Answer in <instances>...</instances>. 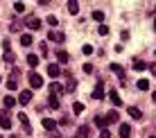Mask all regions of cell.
Masks as SVG:
<instances>
[{"mask_svg":"<svg viewBox=\"0 0 156 138\" xmlns=\"http://www.w3.org/2000/svg\"><path fill=\"white\" fill-rule=\"evenodd\" d=\"M109 68H111V70L115 73L118 77H120V84L125 86V84H127V73H125V68H122L120 63H109Z\"/></svg>","mask_w":156,"mask_h":138,"instance_id":"cell-1","label":"cell"},{"mask_svg":"<svg viewBox=\"0 0 156 138\" xmlns=\"http://www.w3.org/2000/svg\"><path fill=\"white\" fill-rule=\"evenodd\" d=\"M27 79H30V86H32V88H41V86H43V77L39 75V73H34V70L27 75Z\"/></svg>","mask_w":156,"mask_h":138,"instance_id":"cell-2","label":"cell"},{"mask_svg":"<svg viewBox=\"0 0 156 138\" xmlns=\"http://www.w3.org/2000/svg\"><path fill=\"white\" fill-rule=\"evenodd\" d=\"M25 25H27L30 30H41V18H36V16H27V20H25Z\"/></svg>","mask_w":156,"mask_h":138,"instance_id":"cell-3","label":"cell"},{"mask_svg":"<svg viewBox=\"0 0 156 138\" xmlns=\"http://www.w3.org/2000/svg\"><path fill=\"white\" fill-rule=\"evenodd\" d=\"M93 100H104V82H98L93 88Z\"/></svg>","mask_w":156,"mask_h":138,"instance_id":"cell-4","label":"cell"},{"mask_svg":"<svg viewBox=\"0 0 156 138\" xmlns=\"http://www.w3.org/2000/svg\"><path fill=\"white\" fill-rule=\"evenodd\" d=\"M127 113L131 115L133 120H143V111L138 109V107H127Z\"/></svg>","mask_w":156,"mask_h":138,"instance_id":"cell-5","label":"cell"},{"mask_svg":"<svg viewBox=\"0 0 156 138\" xmlns=\"http://www.w3.org/2000/svg\"><path fill=\"white\" fill-rule=\"evenodd\" d=\"M0 129H12V118H9L7 113L0 115Z\"/></svg>","mask_w":156,"mask_h":138,"instance_id":"cell-6","label":"cell"},{"mask_svg":"<svg viewBox=\"0 0 156 138\" xmlns=\"http://www.w3.org/2000/svg\"><path fill=\"white\" fill-rule=\"evenodd\" d=\"M18 102H20V104H30V102H32V91H20Z\"/></svg>","mask_w":156,"mask_h":138,"instance_id":"cell-7","label":"cell"},{"mask_svg":"<svg viewBox=\"0 0 156 138\" xmlns=\"http://www.w3.org/2000/svg\"><path fill=\"white\" fill-rule=\"evenodd\" d=\"M63 39H66V36H63L61 32H55V30L48 34V41H57V43H63Z\"/></svg>","mask_w":156,"mask_h":138,"instance_id":"cell-8","label":"cell"},{"mask_svg":"<svg viewBox=\"0 0 156 138\" xmlns=\"http://www.w3.org/2000/svg\"><path fill=\"white\" fill-rule=\"evenodd\" d=\"M7 88H9V91H16V88H18V75H16V70H14V75L9 77V82H7Z\"/></svg>","mask_w":156,"mask_h":138,"instance_id":"cell-9","label":"cell"},{"mask_svg":"<svg viewBox=\"0 0 156 138\" xmlns=\"http://www.w3.org/2000/svg\"><path fill=\"white\" fill-rule=\"evenodd\" d=\"M88 134H90V127L88 125H82L77 129V138H88Z\"/></svg>","mask_w":156,"mask_h":138,"instance_id":"cell-10","label":"cell"},{"mask_svg":"<svg viewBox=\"0 0 156 138\" xmlns=\"http://www.w3.org/2000/svg\"><path fill=\"white\" fill-rule=\"evenodd\" d=\"M48 73H50V77H59L61 75V68H59L57 63H50V66H48Z\"/></svg>","mask_w":156,"mask_h":138,"instance_id":"cell-11","label":"cell"},{"mask_svg":"<svg viewBox=\"0 0 156 138\" xmlns=\"http://www.w3.org/2000/svg\"><path fill=\"white\" fill-rule=\"evenodd\" d=\"M109 100L115 104V107H120V104H122V100H120V95H118V91H109Z\"/></svg>","mask_w":156,"mask_h":138,"instance_id":"cell-12","label":"cell"},{"mask_svg":"<svg viewBox=\"0 0 156 138\" xmlns=\"http://www.w3.org/2000/svg\"><path fill=\"white\" fill-rule=\"evenodd\" d=\"M95 125H98L100 129L104 131V129H106V125H109V120H106V115H100V118H95Z\"/></svg>","mask_w":156,"mask_h":138,"instance_id":"cell-13","label":"cell"},{"mask_svg":"<svg viewBox=\"0 0 156 138\" xmlns=\"http://www.w3.org/2000/svg\"><path fill=\"white\" fill-rule=\"evenodd\" d=\"M43 127H45L48 131H55V127H57V122L52 118H43Z\"/></svg>","mask_w":156,"mask_h":138,"instance_id":"cell-14","label":"cell"},{"mask_svg":"<svg viewBox=\"0 0 156 138\" xmlns=\"http://www.w3.org/2000/svg\"><path fill=\"white\" fill-rule=\"evenodd\" d=\"M68 12H70L73 16L79 14V2H77V0H70V2H68Z\"/></svg>","mask_w":156,"mask_h":138,"instance_id":"cell-15","label":"cell"},{"mask_svg":"<svg viewBox=\"0 0 156 138\" xmlns=\"http://www.w3.org/2000/svg\"><path fill=\"white\" fill-rule=\"evenodd\" d=\"M50 93H52V95H55V97H57V95H61V93H63V88L59 86L57 82H52V84H50Z\"/></svg>","mask_w":156,"mask_h":138,"instance_id":"cell-16","label":"cell"},{"mask_svg":"<svg viewBox=\"0 0 156 138\" xmlns=\"http://www.w3.org/2000/svg\"><path fill=\"white\" fill-rule=\"evenodd\" d=\"M5 107H7V109H14L16 107V97H12V95H5Z\"/></svg>","mask_w":156,"mask_h":138,"instance_id":"cell-17","label":"cell"},{"mask_svg":"<svg viewBox=\"0 0 156 138\" xmlns=\"http://www.w3.org/2000/svg\"><path fill=\"white\" fill-rule=\"evenodd\" d=\"M57 61H59V63H68V61H70V57H68V52H66V50H61V52H59V55H57Z\"/></svg>","mask_w":156,"mask_h":138,"instance_id":"cell-18","label":"cell"},{"mask_svg":"<svg viewBox=\"0 0 156 138\" xmlns=\"http://www.w3.org/2000/svg\"><path fill=\"white\" fill-rule=\"evenodd\" d=\"M39 57H36V55H27V66H32V68H36V66H39Z\"/></svg>","mask_w":156,"mask_h":138,"instance_id":"cell-19","label":"cell"},{"mask_svg":"<svg viewBox=\"0 0 156 138\" xmlns=\"http://www.w3.org/2000/svg\"><path fill=\"white\" fill-rule=\"evenodd\" d=\"M120 136L129 138V136H131V127H129V125H120Z\"/></svg>","mask_w":156,"mask_h":138,"instance_id":"cell-20","label":"cell"},{"mask_svg":"<svg viewBox=\"0 0 156 138\" xmlns=\"http://www.w3.org/2000/svg\"><path fill=\"white\" fill-rule=\"evenodd\" d=\"M136 86H138V91H149V82L147 79H138Z\"/></svg>","mask_w":156,"mask_h":138,"instance_id":"cell-21","label":"cell"},{"mask_svg":"<svg viewBox=\"0 0 156 138\" xmlns=\"http://www.w3.org/2000/svg\"><path fill=\"white\" fill-rule=\"evenodd\" d=\"M32 34H20V45H32Z\"/></svg>","mask_w":156,"mask_h":138,"instance_id":"cell-22","label":"cell"},{"mask_svg":"<svg viewBox=\"0 0 156 138\" xmlns=\"http://www.w3.org/2000/svg\"><path fill=\"white\" fill-rule=\"evenodd\" d=\"M18 120H20V125H25V129H27V131H32V129H30V122H27V115H25L23 111L18 113Z\"/></svg>","mask_w":156,"mask_h":138,"instance_id":"cell-23","label":"cell"},{"mask_svg":"<svg viewBox=\"0 0 156 138\" xmlns=\"http://www.w3.org/2000/svg\"><path fill=\"white\" fill-rule=\"evenodd\" d=\"M93 20L102 23V20H104V12H102V9H95V12H93Z\"/></svg>","mask_w":156,"mask_h":138,"instance_id":"cell-24","label":"cell"},{"mask_svg":"<svg viewBox=\"0 0 156 138\" xmlns=\"http://www.w3.org/2000/svg\"><path fill=\"white\" fill-rule=\"evenodd\" d=\"M147 66H149V63H145V61H133V70H138V73L145 70Z\"/></svg>","mask_w":156,"mask_h":138,"instance_id":"cell-25","label":"cell"},{"mask_svg":"<svg viewBox=\"0 0 156 138\" xmlns=\"http://www.w3.org/2000/svg\"><path fill=\"white\" fill-rule=\"evenodd\" d=\"M106 120H109V122H118V120H120V115H118V111H109V115H106Z\"/></svg>","mask_w":156,"mask_h":138,"instance_id":"cell-26","label":"cell"},{"mask_svg":"<svg viewBox=\"0 0 156 138\" xmlns=\"http://www.w3.org/2000/svg\"><path fill=\"white\" fill-rule=\"evenodd\" d=\"M14 12H16V14H23V12H25V5H23V2H14Z\"/></svg>","mask_w":156,"mask_h":138,"instance_id":"cell-27","label":"cell"},{"mask_svg":"<svg viewBox=\"0 0 156 138\" xmlns=\"http://www.w3.org/2000/svg\"><path fill=\"white\" fill-rule=\"evenodd\" d=\"M98 32H100V36H106V34H109V25H104V23H102L100 27H98Z\"/></svg>","mask_w":156,"mask_h":138,"instance_id":"cell-28","label":"cell"},{"mask_svg":"<svg viewBox=\"0 0 156 138\" xmlns=\"http://www.w3.org/2000/svg\"><path fill=\"white\" fill-rule=\"evenodd\" d=\"M5 61L14 63V61H16V55H14V52H5Z\"/></svg>","mask_w":156,"mask_h":138,"instance_id":"cell-29","label":"cell"},{"mask_svg":"<svg viewBox=\"0 0 156 138\" xmlns=\"http://www.w3.org/2000/svg\"><path fill=\"white\" fill-rule=\"evenodd\" d=\"M73 111H75V113H82V111H84V104H82V102H75V104H73Z\"/></svg>","mask_w":156,"mask_h":138,"instance_id":"cell-30","label":"cell"},{"mask_svg":"<svg viewBox=\"0 0 156 138\" xmlns=\"http://www.w3.org/2000/svg\"><path fill=\"white\" fill-rule=\"evenodd\" d=\"M75 88H77V82H75V79H70V82H68V86H66V91H68V93H73Z\"/></svg>","mask_w":156,"mask_h":138,"instance_id":"cell-31","label":"cell"},{"mask_svg":"<svg viewBox=\"0 0 156 138\" xmlns=\"http://www.w3.org/2000/svg\"><path fill=\"white\" fill-rule=\"evenodd\" d=\"M48 25H52V27H57V25H59L57 16H48Z\"/></svg>","mask_w":156,"mask_h":138,"instance_id":"cell-32","label":"cell"},{"mask_svg":"<svg viewBox=\"0 0 156 138\" xmlns=\"http://www.w3.org/2000/svg\"><path fill=\"white\" fill-rule=\"evenodd\" d=\"M93 50H95L93 45H84V48H82V52H84V55H93Z\"/></svg>","mask_w":156,"mask_h":138,"instance_id":"cell-33","label":"cell"},{"mask_svg":"<svg viewBox=\"0 0 156 138\" xmlns=\"http://www.w3.org/2000/svg\"><path fill=\"white\" fill-rule=\"evenodd\" d=\"M50 107H52V109H59V100L55 97V95L50 97Z\"/></svg>","mask_w":156,"mask_h":138,"instance_id":"cell-34","label":"cell"},{"mask_svg":"<svg viewBox=\"0 0 156 138\" xmlns=\"http://www.w3.org/2000/svg\"><path fill=\"white\" fill-rule=\"evenodd\" d=\"M84 73H93V63H84Z\"/></svg>","mask_w":156,"mask_h":138,"instance_id":"cell-35","label":"cell"},{"mask_svg":"<svg viewBox=\"0 0 156 138\" xmlns=\"http://www.w3.org/2000/svg\"><path fill=\"white\" fill-rule=\"evenodd\" d=\"M41 55H48V43H41Z\"/></svg>","mask_w":156,"mask_h":138,"instance_id":"cell-36","label":"cell"},{"mask_svg":"<svg viewBox=\"0 0 156 138\" xmlns=\"http://www.w3.org/2000/svg\"><path fill=\"white\" fill-rule=\"evenodd\" d=\"M147 68H149V70H152V75L156 77V63H149V66H147Z\"/></svg>","mask_w":156,"mask_h":138,"instance_id":"cell-37","label":"cell"},{"mask_svg":"<svg viewBox=\"0 0 156 138\" xmlns=\"http://www.w3.org/2000/svg\"><path fill=\"white\" fill-rule=\"evenodd\" d=\"M100 138H111V134H109V131L104 129V131H102V134H100Z\"/></svg>","mask_w":156,"mask_h":138,"instance_id":"cell-38","label":"cell"},{"mask_svg":"<svg viewBox=\"0 0 156 138\" xmlns=\"http://www.w3.org/2000/svg\"><path fill=\"white\" fill-rule=\"evenodd\" d=\"M152 100H154V102H156V91H154V93H152Z\"/></svg>","mask_w":156,"mask_h":138,"instance_id":"cell-39","label":"cell"},{"mask_svg":"<svg viewBox=\"0 0 156 138\" xmlns=\"http://www.w3.org/2000/svg\"><path fill=\"white\" fill-rule=\"evenodd\" d=\"M154 30H156V18H154Z\"/></svg>","mask_w":156,"mask_h":138,"instance_id":"cell-40","label":"cell"},{"mask_svg":"<svg viewBox=\"0 0 156 138\" xmlns=\"http://www.w3.org/2000/svg\"><path fill=\"white\" fill-rule=\"evenodd\" d=\"M149 138H156V136H149Z\"/></svg>","mask_w":156,"mask_h":138,"instance_id":"cell-41","label":"cell"},{"mask_svg":"<svg viewBox=\"0 0 156 138\" xmlns=\"http://www.w3.org/2000/svg\"><path fill=\"white\" fill-rule=\"evenodd\" d=\"M0 82H2V77H0Z\"/></svg>","mask_w":156,"mask_h":138,"instance_id":"cell-42","label":"cell"},{"mask_svg":"<svg viewBox=\"0 0 156 138\" xmlns=\"http://www.w3.org/2000/svg\"><path fill=\"white\" fill-rule=\"evenodd\" d=\"M154 57H156V52H154Z\"/></svg>","mask_w":156,"mask_h":138,"instance_id":"cell-43","label":"cell"},{"mask_svg":"<svg viewBox=\"0 0 156 138\" xmlns=\"http://www.w3.org/2000/svg\"><path fill=\"white\" fill-rule=\"evenodd\" d=\"M12 138H16V136H12Z\"/></svg>","mask_w":156,"mask_h":138,"instance_id":"cell-44","label":"cell"},{"mask_svg":"<svg viewBox=\"0 0 156 138\" xmlns=\"http://www.w3.org/2000/svg\"><path fill=\"white\" fill-rule=\"evenodd\" d=\"M0 138H2V136H0Z\"/></svg>","mask_w":156,"mask_h":138,"instance_id":"cell-45","label":"cell"}]
</instances>
